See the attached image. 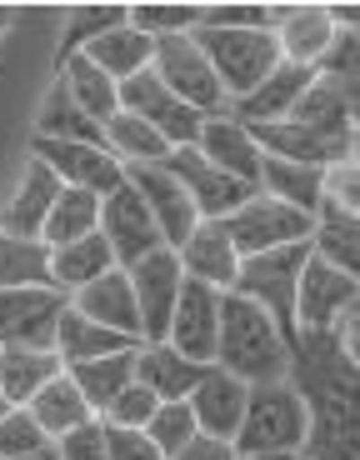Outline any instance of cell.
<instances>
[{
  "label": "cell",
  "mask_w": 360,
  "mask_h": 460,
  "mask_svg": "<svg viewBox=\"0 0 360 460\" xmlns=\"http://www.w3.org/2000/svg\"><path fill=\"white\" fill-rule=\"evenodd\" d=\"M120 350H140L136 341H126V335H110V331H101V325H91V321H81V315L66 305V315H60V325H56V356H60V366H85V360H105V356H120Z\"/></svg>",
  "instance_id": "obj_32"
},
{
  "label": "cell",
  "mask_w": 360,
  "mask_h": 460,
  "mask_svg": "<svg viewBox=\"0 0 360 460\" xmlns=\"http://www.w3.org/2000/svg\"><path fill=\"white\" fill-rule=\"evenodd\" d=\"M151 75L175 95V101H186L190 111H200V115H225L231 111V101H225V91H221V81H215V70H210L206 50L196 46V35H165V40H155Z\"/></svg>",
  "instance_id": "obj_5"
},
{
  "label": "cell",
  "mask_w": 360,
  "mask_h": 460,
  "mask_svg": "<svg viewBox=\"0 0 360 460\" xmlns=\"http://www.w3.org/2000/svg\"><path fill=\"white\" fill-rule=\"evenodd\" d=\"M126 25L151 35V40L190 35L200 25V5H190V0H140V5H126Z\"/></svg>",
  "instance_id": "obj_38"
},
{
  "label": "cell",
  "mask_w": 360,
  "mask_h": 460,
  "mask_svg": "<svg viewBox=\"0 0 360 460\" xmlns=\"http://www.w3.org/2000/svg\"><path fill=\"white\" fill-rule=\"evenodd\" d=\"M175 261H180V276L186 280H200V286L221 290V296L235 286V270H241V255H235L221 220H200L186 235V245L175 251Z\"/></svg>",
  "instance_id": "obj_21"
},
{
  "label": "cell",
  "mask_w": 360,
  "mask_h": 460,
  "mask_svg": "<svg viewBox=\"0 0 360 460\" xmlns=\"http://www.w3.org/2000/svg\"><path fill=\"white\" fill-rule=\"evenodd\" d=\"M285 120H295L305 130H326V136H356V85L315 75Z\"/></svg>",
  "instance_id": "obj_24"
},
{
  "label": "cell",
  "mask_w": 360,
  "mask_h": 460,
  "mask_svg": "<svg viewBox=\"0 0 360 460\" xmlns=\"http://www.w3.org/2000/svg\"><path fill=\"white\" fill-rule=\"evenodd\" d=\"M311 255H315V261H326V265H336V270H346V276H356V261H360V220H350V216H315Z\"/></svg>",
  "instance_id": "obj_40"
},
{
  "label": "cell",
  "mask_w": 360,
  "mask_h": 460,
  "mask_svg": "<svg viewBox=\"0 0 360 460\" xmlns=\"http://www.w3.org/2000/svg\"><path fill=\"white\" fill-rule=\"evenodd\" d=\"M190 150H196L206 165H215V171H225L231 181L250 185L256 190V175H260V146L250 140V130L235 120L231 111L225 115H206L196 130V140H190Z\"/></svg>",
  "instance_id": "obj_17"
},
{
  "label": "cell",
  "mask_w": 360,
  "mask_h": 460,
  "mask_svg": "<svg viewBox=\"0 0 360 460\" xmlns=\"http://www.w3.org/2000/svg\"><path fill=\"white\" fill-rule=\"evenodd\" d=\"M101 426H105V420H101ZM105 460H161V450L145 440V430L105 426Z\"/></svg>",
  "instance_id": "obj_47"
},
{
  "label": "cell",
  "mask_w": 360,
  "mask_h": 460,
  "mask_svg": "<svg viewBox=\"0 0 360 460\" xmlns=\"http://www.w3.org/2000/svg\"><path fill=\"white\" fill-rule=\"evenodd\" d=\"M276 5L260 0H221V5H200V25L196 31H270Z\"/></svg>",
  "instance_id": "obj_42"
},
{
  "label": "cell",
  "mask_w": 360,
  "mask_h": 460,
  "mask_svg": "<svg viewBox=\"0 0 360 460\" xmlns=\"http://www.w3.org/2000/svg\"><path fill=\"white\" fill-rule=\"evenodd\" d=\"M126 25V5H70L66 15V31H60V50H56V66H66L70 56H81L85 46H95L105 31Z\"/></svg>",
  "instance_id": "obj_39"
},
{
  "label": "cell",
  "mask_w": 360,
  "mask_h": 460,
  "mask_svg": "<svg viewBox=\"0 0 360 460\" xmlns=\"http://www.w3.org/2000/svg\"><path fill=\"white\" fill-rule=\"evenodd\" d=\"M126 185L140 196V206L151 210V220H155V230H161L165 251H180V245H186V235L200 226V216H196V206H190V196L175 185V175L165 171V165H130Z\"/></svg>",
  "instance_id": "obj_16"
},
{
  "label": "cell",
  "mask_w": 360,
  "mask_h": 460,
  "mask_svg": "<svg viewBox=\"0 0 360 460\" xmlns=\"http://www.w3.org/2000/svg\"><path fill=\"white\" fill-rule=\"evenodd\" d=\"M215 366L231 370L245 385H266V380H285V341H280L276 321L250 300L221 296V331H215Z\"/></svg>",
  "instance_id": "obj_1"
},
{
  "label": "cell",
  "mask_w": 360,
  "mask_h": 460,
  "mask_svg": "<svg viewBox=\"0 0 360 460\" xmlns=\"http://www.w3.org/2000/svg\"><path fill=\"white\" fill-rule=\"evenodd\" d=\"M215 331H221V290L200 286V280H180L165 345L175 356H186L190 366H215Z\"/></svg>",
  "instance_id": "obj_10"
},
{
  "label": "cell",
  "mask_w": 360,
  "mask_h": 460,
  "mask_svg": "<svg viewBox=\"0 0 360 460\" xmlns=\"http://www.w3.org/2000/svg\"><path fill=\"white\" fill-rule=\"evenodd\" d=\"M266 460H311L305 450H291V456H266Z\"/></svg>",
  "instance_id": "obj_50"
},
{
  "label": "cell",
  "mask_w": 360,
  "mask_h": 460,
  "mask_svg": "<svg viewBox=\"0 0 360 460\" xmlns=\"http://www.w3.org/2000/svg\"><path fill=\"white\" fill-rule=\"evenodd\" d=\"M225 226V235H231V245H235V255L241 261H250V255H266V251H280V245H295V241H311V230H315V220L311 216H301V210H291V206H280V200H270V196H250L235 216H225L221 220Z\"/></svg>",
  "instance_id": "obj_6"
},
{
  "label": "cell",
  "mask_w": 360,
  "mask_h": 460,
  "mask_svg": "<svg viewBox=\"0 0 360 460\" xmlns=\"http://www.w3.org/2000/svg\"><path fill=\"white\" fill-rule=\"evenodd\" d=\"M305 436H311V411H305L301 391L291 380H266V385L245 391V415L231 446L241 460H266L305 450Z\"/></svg>",
  "instance_id": "obj_2"
},
{
  "label": "cell",
  "mask_w": 360,
  "mask_h": 460,
  "mask_svg": "<svg viewBox=\"0 0 360 460\" xmlns=\"http://www.w3.org/2000/svg\"><path fill=\"white\" fill-rule=\"evenodd\" d=\"M130 290H136V315H140V345H165V325H171L175 296H180V261L175 251H155L140 265H130Z\"/></svg>",
  "instance_id": "obj_14"
},
{
  "label": "cell",
  "mask_w": 360,
  "mask_h": 460,
  "mask_svg": "<svg viewBox=\"0 0 360 460\" xmlns=\"http://www.w3.org/2000/svg\"><path fill=\"white\" fill-rule=\"evenodd\" d=\"M56 456L60 460H105V426L101 420H85L81 430L56 440Z\"/></svg>",
  "instance_id": "obj_46"
},
{
  "label": "cell",
  "mask_w": 360,
  "mask_h": 460,
  "mask_svg": "<svg viewBox=\"0 0 360 460\" xmlns=\"http://www.w3.org/2000/svg\"><path fill=\"white\" fill-rule=\"evenodd\" d=\"M81 56L120 85V81H130V75H140V70H151L155 40L151 35H140V31H130V25H116V31H105L95 46H85Z\"/></svg>",
  "instance_id": "obj_30"
},
{
  "label": "cell",
  "mask_w": 360,
  "mask_h": 460,
  "mask_svg": "<svg viewBox=\"0 0 360 460\" xmlns=\"http://www.w3.org/2000/svg\"><path fill=\"white\" fill-rule=\"evenodd\" d=\"M5 415H11V405H5V395H0V420H5Z\"/></svg>",
  "instance_id": "obj_52"
},
{
  "label": "cell",
  "mask_w": 360,
  "mask_h": 460,
  "mask_svg": "<svg viewBox=\"0 0 360 460\" xmlns=\"http://www.w3.org/2000/svg\"><path fill=\"white\" fill-rule=\"evenodd\" d=\"M31 161H40L50 175H56L60 185H70V190H91V196H110L120 181H126V171L116 165V155L105 146H70V140H31Z\"/></svg>",
  "instance_id": "obj_12"
},
{
  "label": "cell",
  "mask_w": 360,
  "mask_h": 460,
  "mask_svg": "<svg viewBox=\"0 0 360 460\" xmlns=\"http://www.w3.org/2000/svg\"><path fill=\"white\" fill-rule=\"evenodd\" d=\"M101 136H105V150L116 155L120 171H130V165H161L165 155H171V146H165L145 120H136V115H126V111L110 115L101 126Z\"/></svg>",
  "instance_id": "obj_36"
},
{
  "label": "cell",
  "mask_w": 360,
  "mask_h": 460,
  "mask_svg": "<svg viewBox=\"0 0 360 460\" xmlns=\"http://www.w3.org/2000/svg\"><path fill=\"white\" fill-rule=\"evenodd\" d=\"M200 376H206V366H190L186 356H175L171 345H140L136 350V385H145L161 405L186 401Z\"/></svg>",
  "instance_id": "obj_25"
},
{
  "label": "cell",
  "mask_w": 360,
  "mask_h": 460,
  "mask_svg": "<svg viewBox=\"0 0 360 460\" xmlns=\"http://www.w3.org/2000/svg\"><path fill=\"white\" fill-rule=\"evenodd\" d=\"M25 415H31L35 426H40V436H46L50 446H56L60 436H70V430H81L85 420H95L91 405L81 401V391L70 385V376H56V380H50L46 391H40L31 405H25Z\"/></svg>",
  "instance_id": "obj_31"
},
{
  "label": "cell",
  "mask_w": 360,
  "mask_h": 460,
  "mask_svg": "<svg viewBox=\"0 0 360 460\" xmlns=\"http://www.w3.org/2000/svg\"><path fill=\"white\" fill-rule=\"evenodd\" d=\"M56 196H60L56 175H50L40 161H25V175H21V185H15V196L0 206V230L15 235V241H40Z\"/></svg>",
  "instance_id": "obj_22"
},
{
  "label": "cell",
  "mask_w": 360,
  "mask_h": 460,
  "mask_svg": "<svg viewBox=\"0 0 360 460\" xmlns=\"http://www.w3.org/2000/svg\"><path fill=\"white\" fill-rule=\"evenodd\" d=\"M95 230H101V241L110 245V255H116V270H130V265H140L145 255L165 251L151 210L140 206V196L130 190L126 181L101 200V226H95Z\"/></svg>",
  "instance_id": "obj_9"
},
{
  "label": "cell",
  "mask_w": 360,
  "mask_h": 460,
  "mask_svg": "<svg viewBox=\"0 0 360 460\" xmlns=\"http://www.w3.org/2000/svg\"><path fill=\"white\" fill-rule=\"evenodd\" d=\"M161 165L175 175V185H180V190L190 196V206H196V216H200V220H225V216H235V210H241L245 200L256 196L250 185L231 181V175L215 171V165H206L190 146L171 150V155H165Z\"/></svg>",
  "instance_id": "obj_15"
},
{
  "label": "cell",
  "mask_w": 360,
  "mask_h": 460,
  "mask_svg": "<svg viewBox=\"0 0 360 460\" xmlns=\"http://www.w3.org/2000/svg\"><path fill=\"white\" fill-rule=\"evenodd\" d=\"M50 286V251L40 241H15L0 230V290Z\"/></svg>",
  "instance_id": "obj_37"
},
{
  "label": "cell",
  "mask_w": 360,
  "mask_h": 460,
  "mask_svg": "<svg viewBox=\"0 0 360 460\" xmlns=\"http://www.w3.org/2000/svg\"><path fill=\"white\" fill-rule=\"evenodd\" d=\"M155 405H161V401H155L145 385H126L116 401L105 405L101 420H105V426H116V430H145V426H151V415H155Z\"/></svg>",
  "instance_id": "obj_44"
},
{
  "label": "cell",
  "mask_w": 360,
  "mask_h": 460,
  "mask_svg": "<svg viewBox=\"0 0 360 460\" xmlns=\"http://www.w3.org/2000/svg\"><path fill=\"white\" fill-rule=\"evenodd\" d=\"M190 35L206 50L210 70H215V81H221L231 105L245 101L280 66V50H276V35L270 31H190Z\"/></svg>",
  "instance_id": "obj_4"
},
{
  "label": "cell",
  "mask_w": 360,
  "mask_h": 460,
  "mask_svg": "<svg viewBox=\"0 0 360 460\" xmlns=\"http://www.w3.org/2000/svg\"><path fill=\"white\" fill-rule=\"evenodd\" d=\"M356 305H360L356 276L311 255L301 270V286H295V335H330L340 315L356 311Z\"/></svg>",
  "instance_id": "obj_8"
},
{
  "label": "cell",
  "mask_w": 360,
  "mask_h": 460,
  "mask_svg": "<svg viewBox=\"0 0 360 460\" xmlns=\"http://www.w3.org/2000/svg\"><path fill=\"white\" fill-rule=\"evenodd\" d=\"M175 460H241V456H235V446H231V440H210V436H196V440H190V446L180 450Z\"/></svg>",
  "instance_id": "obj_48"
},
{
  "label": "cell",
  "mask_w": 360,
  "mask_h": 460,
  "mask_svg": "<svg viewBox=\"0 0 360 460\" xmlns=\"http://www.w3.org/2000/svg\"><path fill=\"white\" fill-rule=\"evenodd\" d=\"M320 181H326V171H311V165H291V161H276V155H260L256 190L315 220V210H320Z\"/></svg>",
  "instance_id": "obj_27"
},
{
  "label": "cell",
  "mask_w": 360,
  "mask_h": 460,
  "mask_svg": "<svg viewBox=\"0 0 360 460\" xmlns=\"http://www.w3.org/2000/svg\"><path fill=\"white\" fill-rule=\"evenodd\" d=\"M70 385L81 391V401L91 405V415L101 420L105 405L116 401L126 385H136V350H120V356H105V360H85V366H70L66 370Z\"/></svg>",
  "instance_id": "obj_29"
},
{
  "label": "cell",
  "mask_w": 360,
  "mask_h": 460,
  "mask_svg": "<svg viewBox=\"0 0 360 460\" xmlns=\"http://www.w3.org/2000/svg\"><path fill=\"white\" fill-rule=\"evenodd\" d=\"M11 25H15V11H11V5H0V35L11 31Z\"/></svg>",
  "instance_id": "obj_49"
},
{
  "label": "cell",
  "mask_w": 360,
  "mask_h": 460,
  "mask_svg": "<svg viewBox=\"0 0 360 460\" xmlns=\"http://www.w3.org/2000/svg\"><path fill=\"white\" fill-rule=\"evenodd\" d=\"M116 95H120V111L136 115V120H145V126H151L171 150L190 146V140H196V130H200V120H206V115L190 111L186 101H175V95L165 91L161 81H155L151 70H140V75L120 81V91H116Z\"/></svg>",
  "instance_id": "obj_11"
},
{
  "label": "cell",
  "mask_w": 360,
  "mask_h": 460,
  "mask_svg": "<svg viewBox=\"0 0 360 460\" xmlns=\"http://www.w3.org/2000/svg\"><path fill=\"white\" fill-rule=\"evenodd\" d=\"M245 380H235L231 370L221 366H206V376L196 380V391L186 395L190 415H196V430L210 440H235L241 430V415H245Z\"/></svg>",
  "instance_id": "obj_18"
},
{
  "label": "cell",
  "mask_w": 360,
  "mask_h": 460,
  "mask_svg": "<svg viewBox=\"0 0 360 460\" xmlns=\"http://www.w3.org/2000/svg\"><path fill=\"white\" fill-rule=\"evenodd\" d=\"M110 270H116V255L101 241V230L85 235V241H75V245L50 251V290H60V296H75V290H85L91 280L110 276Z\"/></svg>",
  "instance_id": "obj_28"
},
{
  "label": "cell",
  "mask_w": 360,
  "mask_h": 460,
  "mask_svg": "<svg viewBox=\"0 0 360 460\" xmlns=\"http://www.w3.org/2000/svg\"><path fill=\"white\" fill-rule=\"evenodd\" d=\"M56 376H66L56 350H0V395L11 411H25Z\"/></svg>",
  "instance_id": "obj_26"
},
{
  "label": "cell",
  "mask_w": 360,
  "mask_h": 460,
  "mask_svg": "<svg viewBox=\"0 0 360 460\" xmlns=\"http://www.w3.org/2000/svg\"><path fill=\"white\" fill-rule=\"evenodd\" d=\"M95 226H101V196L60 185L56 206H50V216H46V230H40V245H46V251L75 245V241H85V235H95Z\"/></svg>",
  "instance_id": "obj_33"
},
{
  "label": "cell",
  "mask_w": 360,
  "mask_h": 460,
  "mask_svg": "<svg viewBox=\"0 0 360 460\" xmlns=\"http://www.w3.org/2000/svg\"><path fill=\"white\" fill-rule=\"evenodd\" d=\"M40 450H50V440L40 436V426L25 411H11L0 420V460H25V456H40Z\"/></svg>",
  "instance_id": "obj_45"
},
{
  "label": "cell",
  "mask_w": 360,
  "mask_h": 460,
  "mask_svg": "<svg viewBox=\"0 0 360 460\" xmlns=\"http://www.w3.org/2000/svg\"><path fill=\"white\" fill-rule=\"evenodd\" d=\"M260 155L291 165H311V171H330V165L356 161V136H326V130H305L295 120H270V126H245Z\"/></svg>",
  "instance_id": "obj_13"
},
{
  "label": "cell",
  "mask_w": 360,
  "mask_h": 460,
  "mask_svg": "<svg viewBox=\"0 0 360 460\" xmlns=\"http://www.w3.org/2000/svg\"><path fill=\"white\" fill-rule=\"evenodd\" d=\"M66 296L50 286L0 290V350H56Z\"/></svg>",
  "instance_id": "obj_7"
},
{
  "label": "cell",
  "mask_w": 360,
  "mask_h": 460,
  "mask_svg": "<svg viewBox=\"0 0 360 460\" xmlns=\"http://www.w3.org/2000/svg\"><path fill=\"white\" fill-rule=\"evenodd\" d=\"M25 460H60V456H56V446H50V450H40V456H25Z\"/></svg>",
  "instance_id": "obj_51"
},
{
  "label": "cell",
  "mask_w": 360,
  "mask_h": 460,
  "mask_svg": "<svg viewBox=\"0 0 360 460\" xmlns=\"http://www.w3.org/2000/svg\"><path fill=\"white\" fill-rule=\"evenodd\" d=\"M56 81L66 85V91H70V101L81 105V111L91 115L95 126H105V120H110V115L120 111V95H116L120 85L110 81L105 70H95L85 56H70L66 66H56Z\"/></svg>",
  "instance_id": "obj_34"
},
{
  "label": "cell",
  "mask_w": 360,
  "mask_h": 460,
  "mask_svg": "<svg viewBox=\"0 0 360 460\" xmlns=\"http://www.w3.org/2000/svg\"><path fill=\"white\" fill-rule=\"evenodd\" d=\"M196 436H200V430H196V415H190V405H186V401L155 405L151 426H145V440H151V446L161 450V460H175Z\"/></svg>",
  "instance_id": "obj_41"
},
{
  "label": "cell",
  "mask_w": 360,
  "mask_h": 460,
  "mask_svg": "<svg viewBox=\"0 0 360 460\" xmlns=\"http://www.w3.org/2000/svg\"><path fill=\"white\" fill-rule=\"evenodd\" d=\"M66 305L81 321L101 325V331L110 335H126V341L140 345V315H136V290H130V276L126 270H110V276L91 280L85 290H75V296H66Z\"/></svg>",
  "instance_id": "obj_19"
},
{
  "label": "cell",
  "mask_w": 360,
  "mask_h": 460,
  "mask_svg": "<svg viewBox=\"0 0 360 460\" xmlns=\"http://www.w3.org/2000/svg\"><path fill=\"white\" fill-rule=\"evenodd\" d=\"M35 136L40 140H70V146H105L101 126L70 101V91L60 81L46 91V105H40V115H35Z\"/></svg>",
  "instance_id": "obj_35"
},
{
  "label": "cell",
  "mask_w": 360,
  "mask_h": 460,
  "mask_svg": "<svg viewBox=\"0 0 360 460\" xmlns=\"http://www.w3.org/2000/svg\"><path fill=\"white\" fill-rule=\"evenodd\" d=\"M270 35H276V50L285 66L315 70L320 56L330 50V40H336V25H330L326 5H276Z\"/></svg>",
  "instance_id": "obj_20"
},
{
  "label": "cell",
  "mask_w": 360,
  "mask_h": 460,
  "mask_svg": "<svg viewBox=\"0 0 360 460\" xmlns=\"http://www.w3.org/2000/svg\"><path fill=\"white\" fill-rule=\"evenodd\" d=\"M315 81V70L305 66H285L280 60L276 70H270L266 81L256 85V91L245 95V101L231 105V115L241 120V126H270V120H285V115L295 111V101L305 95V85Z\"/></svg>",
  "instance_id": "obj_23"
},
{
  "label": "cell",
  "mask_w": 360,
  "mask_h": 460,
  "mask_svg": "<svg viewBox=\"0 0 360 460\" xmlns=\"http://www.w3.org/2000/svg\"><path fill=\"white\" fill-rule=\"evenodd\" d=\"M305 261H311V241H295V245H280V251L250 255V261H241L235 286H231V296L260 305V311L276 321V331H280L285 345L295 341V286H301Z\"/></svg>",
  "instance_id": "obj_3"
},
{
  "label": "cell",
  "mask_w": 360,
  "mask_h": 460,
  "mask_svg": "<svg viewBox=\"0 0 360 460\" xmlns=\"http://www.w3.org/2000/svg\"><path fill=\"white\" fill-rule=\"evenodd\" d=\"M315 216H350L360 220V171L356 161L346 165H330L326 181H320V210Z\"/></svg>",
  "instance_id": "obj_43"
}]
</instances>
